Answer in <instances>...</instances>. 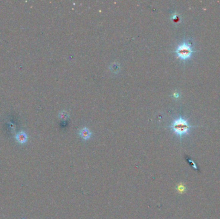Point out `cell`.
<instances>
[{"label":"cell","mask_w":220,"mask_h":219,"mask_svg":"<svg viewBox=\"0 0 220 219\" xmlns=\"http://www.w3.org/2000/svg\"><path fill=\"white\" fill-rule=\"evenodd\" d=\"M59 118H60L61 119H62V120L66 119L67 118H68L67 113L65 112H61L60 114H59Z\"/></svg>","instance_id":"8992f818"},{"label":"cell","mask_w":220,"mask_h":219,"mask_svg":"<svg viewBox=\"0 0 220 219\" xmlns=\"http://www.w3.org/2000/svg\"><path fill=\"white\" fill-rule=\"evenodd\" d=\"M79 135L84 140H88L91 138V132L87 128H82L79 131Z\"/></svg>","instance_id":"277c9868"},{"label":"cell","mask_w":220,"mask_h":219,"mask_svg":"<svg viewBox=\"0 0 220 219\" xmlns=\"http://www.w3.org/2000/svg\"><path fill=\"white\" fill-rule=\"evenodd\" d=\"M192 126L189 124L187 121L181 116L175 119L172 122L170 126L174 132L180 138L186 134H188L190 128Z\"/></svg>","instance_id":"6da1fadb"},{"label":"cell","mask_w":220,"mask_h":219,"mask_svg":"<svg viewBox=\"0 0 220 219\" xmlns=\"http://www.w3.org/2000/svg\"><path fill=\"white\" fill-rule=\"evenodd\" d=\"M177 190L178 191V192H180V193H183L184 192H185V187L183 184H180L178 185V186L176 187Z\"/></svg>","instance_id":"5b68a950"},{"label":"cell","mask_w":220,"mask_h":219,"mask_svg":"<svg viewBox=\"0 0 220 219\" xmlns=\"http://www.w3.org/2000/svg\"><path fill=\"white\" fill-rule=\"evenodd\" d=\"M188 161H189V164H191V165L192 166L193 168H194V169H196V170L198 169V168H197V166L196 165V164L194 163V162L193 161H192L191 159H188Z\"/></svg>","instance_id":"52a82bcc"},{"label":"cell","mask_w":220,"mask_h":219,"mask_svg":"<svg viewBox=\"0 0 220 219\" xmlns=\"http://www.w3.org/2000/svg\"><path fill=\"white\" fill-rule=\"evenodd\" d=\"M175 52L178 57L183 61H187L191 57L194 50L192 49V46L191 42L184 41L183 43L177 46Z\"/></svg>","instance_id":"7a4b0ae2"},{"label":"cell","mask_w":220,"mask_h":219,"mask_svg":"<svg viewBox=\"0 0 220 219\" xmlns=\"http://www.w3.org/2000/svg\"><path fill=\"white\" fill-rule=\"evenodd\" d=\"M16 140L21 144H25L28 140V136L24 131H20L16 134Z\"/></svg>","instance_id":"3957f363"}]
</instances>
